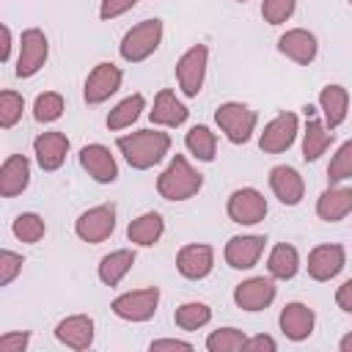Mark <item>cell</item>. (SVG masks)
<instances>
[{"mask_svg": "<svg viewBox=\"0 0 352 352\" xmlns=\"http://www.w3.org/2000/svg\"><path fill=\"white\" fill-rule=\"evenodd\" d=\"M116 148L124 154L126 165L135 170H148L160 165L170 151V135L162 129H138L129 135H121L116 140Z\"/></svg>", "mask_w": 352, "mask_h": 352, "instance_id": "6da1fadb", "label": "cell"}, {"mask_svg": "<svg viewBox=\"0 0 352 352\" xmlns=\"http://www.w3.org/2000/svg\"><path fill=\"white\" fill-rule=\"evenodd\" d=\"M204 176L192 168V162L184 154H173L162 173L157 176V192L165 201H190L201 192Z\"/></svg>", "mask_w": 352, "mask_h": 352, "instance_id": "7a4b0ae2", "label": "cell"}, {"mask_svg": "<svg viewBox=\"0 0 352 352\" xmlns=\"http://www.w3.org/2000/svg\"><path fill=\"white\" fill-rule=\"evenodd\" d=\"M162 36H165V28H162V19H143L138 25H132L121 44H118V55L126 60V63H143L146 58H151L160 44H162Z\"/></svg>", "mask_w": 352, "mask_h": 352, "instance_id": "3957f363", "label": "cell"}, {"mask_svg": "<svg viewBox=\"0 0 352 352\" xmlns=\"http://www.w3.org/2000/svg\"><path fill=\"white\" fill-rule=\"evenodd\" d=\"M214 124L220 126V132L226 135L228 143L234 146H245L258 124V113L242 102H223L214 110Z\"/></svg>", "mask_w": 352, "mask_h": 352, "instance_id": "277c9868", "label": "cell"}, {"mask_svg": "<svg viewBox=\"0 0 352 352\" xmlns=\"http://www.w3.org/2000/svg\"><path fill=\"white\" fill-rule=\"evenodd\" d=\"M206 66H209V47L206 44H192L176 60V69H173L176 82H179V91L187 99H195L201 94L204 80H206Z\"/></svg>", "mask_w": 352, "mask_h": 352, "instance_id": "5b68a950", "label": "cell"}, {"mask_svg": "<svg viewBox=\"0 0 352 352\" xmlns=\"http://www.w3.org/2000/svg\"><path fill=\"white\" fill-rule=\"evenodd\" d=\"M157 308H160V289L157 286L124 292V294L113 297V302H110V311L124 322H148V319H154Z\"/></svg>", "mask_w": 352, "mask_h": 352, "instance_id": "8992f818", "label": "cell"}, {"mask_svg": "<svg viewBox=\"0 0 352 352\" xmlns=\"http://www.w3.org/2000/svg\"><path fill=\"white\" fill-rule=\"evenodd\" d=\"M297 135H300V118H297V113L283 110L272 121H267L264 129L258 132V148L264 154H283V151H289L294 146Z\"/></svg>", "mask_w": 352, "mask_h": 352, "instance_id": "52a82bcc", "label": "cell"}, {"mask_svg": "<svg viewBox=\"0 0 352 352\" xmlns=\"http://www.w3.org/2000/svg\"><path fill=\"white\" fill-rule=\"evenodd\" d=\"M267 198L256 187H236L226 201V214L236 226H256L267 217Z\"/></svg>", "mask_w": 352, "mask_h": 352, "instance_id": "ba28073f", "label": "cell"}, {"mask_svg": "<svg viewBox=\"0 0 352 352\" xmlns=\"http://www.w3.org/2000/svg\"><path fill=\"white\" fill-rule=\"evenodd\" d=\"M50 58V38L41 28H28L19 36V55H16V77H33Z\"/></svg>", "mask_w": 352, "mask_h": 352, "instance_id": "9c48e42d", "label": "cell"}, {"mask_svg": "<svg viewBox=\"0 0 352 352\" xmlns=\"http://www.w3.org/2000/svg\"><path fill=\"white\" fill-rule=\"evenodd\" d=\"M113 231H116V206H113V204L91 206V209H85V212L74 220V234H77V239H82V242H88V245L104 242Z\"/></svg>", "mask_w": 352, "mask_h": 352, "instance_id": "30bf717a", "label": "cell"}, {"mask_svg": "<svg viewBox=\"0 0 352 352\" xmlns=\"http://www.w3.org/2000/svg\"><path fill=\"white\" fill-rule=\"evenodd\" d=\"M275 294H278V286H275L272 275H253L234 286V302H236V308H242L248 314L270 308L275 302Z\"/></svg>", "mask_w": 352, "mask_h": 352, "instance_id": "8fae6325", "label": "cell"}, {"mask_svg": "<svg viewBox=\"0 0 352 352\" xmlns=\"http://www.w3.org/2000/svg\"><path fill=\"white\" fill-rule=\"evenodd\" d=\"M121 82H124L121 66H116V63H110V60H102V63H96V66L88 72L85 85H82V96H85L88 104H102V102H107L113 94H118Z\"/></svg>", "mask_w": 352, "mask_h": 352, "instance_id": "7c38bea8", "label": "cell"}, {"mask_svg": "<svg viewBox=\"0 0 352 352\" xmlns=\"http://www.w3.org/2000/svg\"><path fill=\"white\" fill-rule=\"evenodd\" d=\"M264 248H267V236H261V234H236L226 242L223 258L231 270H253L258 264V258L264 256Z\"/></svg>", "mask_w": 352, "mask_h": 352, "instance_id": "4fadbf2b", "label": "cell"}, {"mask_svg": "<svg viewBox=\"0 0 352 352\" xmlns=\"http://www.w3.org/2000/svg\"><path fill=\"white\" fill-rule=\"evenodd\" d=\"M176 270L187 280H204L214 270V248L206 242L182 245L176 253Z\"/></svg>", "mask_w": 352, "mask_h": 352, "instance_id": "5bb4252c", "label": "cell"}, {"mask_svg": "<svg viewBox=\"0 0 352 352\" xmlns=\"http://www.w3.org/2000/svg\"><path fill=\"white\" fill-rule=\"evenodd\" d=\"M346 267V250L344 245H336V242H324V245H316L311 253H308V275L319 283L324 280H333L336 275H341V270Z\"/></svg>", "mask_w": 352, "mask_h": 352, "instance_id": "9a60e30c", "label": "cell"}, {"mask_svg": "<svg viewBox=\"0 0 352 352\" xmlns=\"http://www.w3.org/2000/svg\"><path fill=\"white\" fill-rule=\"evenodd\" d=\"M80 160V168L99 184H113L118 179V162L116 157L110 154V148L104 143H88L80 148L77 154Z\"/></svg>", "mask_w": 352, "mask_h": 352, "instance_id": "2e32d148", "label": "cell"}, {"mask_svg": "<svg viewBox=\"0 0 352 352\" xmlns=\"http://www.w3.org/2000/svg\"><path fill=\"white\" fill-rule=\"evenodd\" d=\"M278 52L283 58H289L292 63H297V66H311L319 55V41L305 28H289L278 38Z\"/></svg>", "mask_w": 352, "mask_h": 352, "instance_id": "e0dca14e", "label": "cell"}, {"mask_svg": "<svg viewBox=\"0 0 352 352\" xmlns=\"http://www.w3.org/2000/svg\"><path fill=\"white\" fill-rule=\"evenodd\" d=\"M278 327H280V333H283L289 341L300 344V341H305V338H311V336H314L316 314H314V308H308V305H305V302H300V300L286 302V305L280 308Z\"/></svg>", "mask_w": 352, "mask_h": 352, "instance_id": "ac0fdd59", "label": "cell"}, {"mask_svg": "<svg viewBox=\"0 0 352 352\" xmlns=\"http://www.w3.org/2000/svg\"><path fill=\"white\" fill-rule=\"evenodd\" d=\"M94 336H96V324L88 314H72V316H63L55 324L58 344H63L74 352H85L94 344Z\"/></svg>", "mask_w": 352, "mask_h": 352, "instance_id": "d6986e66", "label": "cell"}, {"mask_svg": "<svg viewBox=\"0 0 352 352\" xmlns=\"http://www.w3.org/2000/svg\"><path fill=\"white\" fill-rule=\"evenodd\" d=\"M72 143L66 138V132H58V129H50V132H41L36 140H33V154H36V162L41 170L52 173L58 170L63 162H66V154H69Z\"/></svg>", "mask_w": 352, "mask_h": 352, "instance_id": "ffe728a7", "label": "cell"}, {"mask_svg": "<svg viewBox=\"0 0 352 352\" xmlns=\"http://www.w3.org/2000/svg\"><path fill=\"white\" fill-rule=\"evenodd\" d=\"M270 190L283 206H297L305 198V179L292 165H275L270 168Z\"/></svg>", "mask_w": 352, "mask_h": 352, "instance_id": "44dd1931", "label": "cell"}, {"mask_svg": "<svg viewBox=\"0 0 352 352\" xmlns=\"http://www.w3.org/2000/svg\"><path fill=\"white\" fill-rule=\"evenodd\" d=\"M352 214V187L341 184H330L327 190L319 192L316 198V217L324 223H341L344 217Z\"/></svg>", "mask_w": 352, "mask_h": 352, "instance_id": "7402d4cb", "label": "cell"}, {"mask_svg": "<svg viewBox=\"0 0 352 352\" xmlns=\"http://www.w3.org/2000/svg\"><path fill=\"white\" fill-rule=\"evenodd\" d=\"M148 118H151L154 126L176 129V126H182V124L190 118V110H187V104H184L170 88H162V91H157V96H154V104H151V110H148Z\"/></svg>", "mask_w": 352, "mask_h": 352, "instance_id": "603a6c76", "label": "cell"}, {"mask_svg": "<svg viewBox=\"0 0 352 352\" xmlns=\"http://www.w3.org/2000/svg\"><path fill=\"white\" fill-rule=\"evenodd\" d=\"M30 184V160L25 154H11L0 165V195L3 198H16L28 190Z\"/></svg>", "mask_w": 352, "mask_h": 352, "instance_id": "cb8c5ba5", "label": "cell"}, {"mask_svg": "<svg viewBox=\"0 0 352 352\" xmlns=\"http://www.w3.org/2000/svg\"><path fill=\"white\" fill-rule=\"evenodd\" d=\"M319 110H322V121L336 129L346 121V113H349V91L338 82H330L319 91Z\"/></svg>", "mask_w": 352, "mask_h": 352, "instance_id": "d4e9b609", "label": "cell"}, {"mask_svg": "<svg viewBox=\"0 0 352 352\" xmlns=\"http://www.w3.org/2000/svg\"><path fill=\"white\" fill-rule=\"evenodd\" d=\"M135 261H138V256H135V250L132 248H118V250H110V253H104L102 258H99V267H96V275H99V280L104 283V286H118L126 275H129V270L135 267Z\"/></svg>", "mask_w": 352, "mask_h": 352, "instance_id": "484cf974", "label": "cell"}, {"mask_svg": "<svg viewBox=\"0 0 352 352\" xmlns=\"http://www.w3.org/2000/svg\"><path fill=\"white\" fill-rule=\"evenodd\" d=\"M165 234V220L160 212H143L126 226V239L138 248H154Z\"/></svg>", "mask_w": 352, "mask_h": 352, "instance_id": "4316f807", "label": "cell"}, {"mask_svg": "<svg viewBox=\"0 0 352 352\" xmlns=\"http://www.w3.org/2000/svg\"><path fill=\"white\" fill-rule=\"evenodd\" d=\"M333 143V129L319 121L316 116H305V129H302V160L316 162Z\"/></svg>", "mask_w": 352, "mask_h": 352, "instance_id": "83f0119b", "label": "cell"}, {"mask_svg": "<svg viewBox=\"0 0 352 352\" xmlns=\"http://www.w3.org/2000/svg\"><path fill=\"white\" fill-rule=\"evenodd\" d=\"M267 272L275 280H292L300 272V253L289 242H278L267 256Z\"/></svg>", "mask_w": 352, "mask_h": 352, "instance_id": "f1b7e54d", "label": "cell"}, {"mask_svg": "<svg viewBox=\"0 0 352 352\" xmlns=\"http://www.w3.org/2000/svg\"><path fill=\"white\" fill-rule=\"evenodd\" d=\"M146 110V96L143 94H129L124 96L118 104H113V110L107 113V129L110 132H121V129H129L140 113Z\"/></svg>", "mask_w": 352, "mask_h": 352, "instance_id": "f546056e", "label": "cell"}, {"mask_svg": "<svg viewBox=\"0 0 352 352\" xmlns=\"http://www.w3.org/2000/svg\"><path fill=\"white\" fill-rule=\"evenodd\" d=\"M184 146L198 162H214V157H217V135L206 124L190 126L184 135Z\"/></svg>", "mask_w": 352, "mask_h": 352, "instance_id": "4dcf8cb0", "label": "cell"}, {"mask_svg": "<svg viewBox=\"0 0 352 352\" xmlns=\"http://www.w3.org/2000/svg\"><path fill=\"white\" fill-rule=\"evenodd\" d=\"M173 322L179 330H201L212 322V308L206 302H198V300H190V302H182L176 311H173Z\"/></svg>", "mask_w": 352, "mask_h": 352, "instance_id": "1f68e13d", "label": "cell"}, {"mask_svg": "<svg viewBox=\"0 0 352 352\" xmlns=\"http://www.w3.org/2000/svg\"><path fill=\"white\" fill-rule=\"evenodd\" d=\"M11 234H14L22 245H36V242L44 239V234H47V223H44V217L36 214V212H22V214L14 217V223H11Z\"/></svg>", "mask_w": 352, "mask_h": 352, "instance_id": "d6a6232c", "label": "cell"}, {"mask_svg": "<svg viewBox=\"0 0 352 352\" xmlns=\"http://www.w3.org/2000/svg\"><path fill=\"white\" fill-rule=\"evenodd\" d=\"M248 336L239 327H217L206 336V349L209 352H239L245 349Z\"/></svg>", "mask_w": 352, "mask_h": 352, "instance_id": "836d02e7", "label": "cell"}, {"mask_svg": "<svg viewBox=\"0 0 352 352\" xmlns=\"http://www.w3.org/2000/svg\"><path fill=\"white\" fill-rule=\"evenodd\" d=\"M63 110H66V102H63V96H60L58 91H44V94H38L36 102H33V118H36L38 124H52V121H58V118L63 116Z\"/></svg>", "mask_w": 352, "mask_h": 352, "instance_id": "e575fe53", "label": "cell"}, {"mask_svg": "<svg viewBox=\"0 0 352 352\" xmlns=\"http://www.w3.org/2000/svg\"><path fill=\"white\" fill-rule=\"evenodd\" d=\"M352 179V140H344L336 154L330 157V165H327V182L330 184H341V182H349Z\"/></svg>", "mask_w": 352, "mask_h": 352, "instance_id": "d590c367", "label": "cell"}, {"mask_svg": "<svg viewBox=\"0 0 352 352\" xmlns=\"http://www.w3.org/2000/svg\"><path fill=\"white\" fill-rule=\"evenodd\" d=\"M22 113H25V99H22V94H16V91H11V88L0 91V126H3V129L16 126V124L22 121Z\"/></svg>", "mask_w": 352, "mask_h": 352, "instance_id": "8d00e7d4", "label": "cell"}, {"mask_svg": "<svg viewBox=\"0 0 352 352\" xmlns=\"http://www.w3.org/2000/svg\"><path fill=\"white\" fill-rule=\"evenodd\" d=\"M294 8H297V0H261V19L267 25L278 28L292 19Z\"/></svg>", "mask_w": 352, "mask_h": 352, "instance_id": "74e56055", "label": "cell"}, {"mask_svg": "<svg viewBox=\"0 0 352 352\" xmlns=\"http://www.w3.org/2000/svg\"><path fill=\"white\" fill-rule=\"evenodd\" d=\"M22 264H25V258L19 253L3 248L0 250V286H11L14 278L22 272Z\"/></svg>", "mask_w": 352, "mask_h": 352, "instance_id": "f35d334b", "label": "cell"}, {"mask_svg": "<svg viewBox=\"0 0 352 352\" xmlns=\"http://www.w3.org/2000/svg\"><path fill=\"white\" fill-rule=\"evenodd\" d=\"M135 6H138V0H102L99 3V19H104V22L118 19L126 11H132Z\"/></svg>", "mask_w": 352, "mask_h": 352, "instance_id": "ab89813d", "label": "cell"}, {"mask_svg": "<svg viewBox=\"0 0 352 352\" xmlns=\"http://www.w3.org/2000/svg\"><path fill=\"white\" fill-rule=\"evenodd\" d=\"M30 344L28 330H8L0 336V352H25Z\"/></svg>", "mask_w": 352, "mask_h": 352, "instance_id": "60d3db41", "label": "cell"}, {"mask_svg": "<svg viewBox=\"0 0 352 352\" xmlns=\"http://www.w3.org/2000/svg\"><path fill=\"white\" fill-rule=\"evenodd\" d=\"M245 349L248 352H275L278 349V341L272 336H267V333H258V336H250L245 341Z\"/></svg>", "mask_w": 352, "mask_h": 352, "instance_id": "b9f144b4", "label": "cell"}, {"mask_svg": "<svg viewBox=\"0 0 352 352\" xmlns=\"http://www.w3.org/2000/svg\"><path fill=\"white\" fill-rule=\"evenodd\" d=\"M148 349L151 352H162V349H192V344L190 341H184V338H154L151 344H148Z\"/></svg>", "mask_w": 352, "mask_h": 352, "instance_id": "7bdbcfd3", "label": "cell"}, {"mask_svg": "<svg viewBox=\"0 0 352 352\" xmlns=\"http://www.w3.org/2000/svg\"><path fill=\"white\" fill-rule=\"evenodd\" d=\"M336 305L344 314H352V278H346L338 289H336Z\"/></svg>", "mask_w": 352, "mask_h": 352, "instance_id": "ee69618b", "label": "cell"}, {"mask_svg": "<svg viewBox=\"0 0 352 352\" xmlns=\"http://www.w3.org/2000/svg\"><path fill=\"white\" fill-rule=\"evenodd\" d=\"M0 36H3V44H0V60L8 63V60H11V47H14L11 28H8V25H0Z\"/></svg>", "mask_w": 352, "mask_h": 352, "instance_id": "f6af8a7d", "label": "cell"}, {"mask_svg": "<svg viewBox=\"0 0 352 352\" xmlns=\"http://www.w3.org/2000/svg\"><path fill=\"white\" fill-rule=\"evenodd\" d=\"M338 349H341V352H352V330H349L346 336H341V341H338Z\"/></svg>", "mask_w": 352, "mask_h": 352, "instance_id": "bcb514c9", "label": "cell"}, {"mask_svg": "<svg viewBox=\"0 0 352 352\" xmlns=\"http://www.w3.org/2000/svg\"><path fill=\"white\" fill-rule=\"evenodd\" d=\"M236 3H248V0H236Z\"/></svg>", "mask_w": 352, "mask_h": 352, "instance_id": "7dc6e473", "label": "cell"}, {"mask_svg": "<svg viewBox=\"0 0 352 352\" xmlns=\"http://www.w3.org/2000/svg\"><path fill=\"white\" fill-rule=\"evenodd\" d=\"M349 6H352V0H349Z\"/></svg>", "mask_w": 352, "mask_h": 352, "instance_id": "c3c4849f", "label": "cell"}]
</instances>
